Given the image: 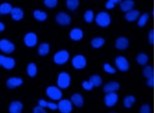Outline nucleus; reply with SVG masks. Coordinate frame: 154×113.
<instances>
[{
    "instance_id": "nucleus-1",
    "label": "nucleus",
    "mask_w": 154,
    "mask_h": 113,
    "mask_svg": "<svg viewBox=\"0 0 154 113\" xmlns=\"http://www.w3.org/2000/svg\"><path fill=\"white\" fill-rule=\"evenodd\" d=\"M111 21L109 15L106 12L99 13L96 18V22L97 23L103 27L108 26Z\"/></svg>"
},
{
    "instance_id": "nucleus-2",
    "label": "nucleus",
    "mask_w": 154,
    "mask_h": 113,
    "mask_svg": "<svg viewBox=\"0 0 154 113\" xmlns=\"http://www.w3.org/2000/svg\"><path fill=\"white\" fill-rule=\"evenodd\" d=\"M70 78L69 74L65 72L61 73L58 78V85L61 88H66L70 85Z\"/></svg>"
},
{
    "instance_id": "nucleus-3",
    "label": "nucleus",
    "mask_w": 154,
    "mask_h": 113,
    "mask_svg": "<svg viewBox=\"0 0 154 113\" xmlns=\"http://www.w3.org/2000/svg\"><path fill=\"white\" fill-rule=\"evenodd\" d=\"M47 95L53 100H59L62 97L61 91L57 87L50 86L46 89Z\"/></svg>"
},
{
    "instance_id": "nucleus-4",
    "label": "nucleus",
    "mask_w": 154,
    "mask_h": 113,
    "mask_svg": "<svg viewBox=\"0 0 154 113\" xmlns=\"http://www.w3.org/2000/svg\"><path fill=\"white\" fill-rule=\"evenodd\" d=\"M69 53L66 50H61L58 52L54 56V61L58 64H63L65 63L69 59Z\"/></svg>"
},
{
    "instance_id": "nucleus-5",
    "label": "nucleus",
    "mask_w": 154,
    "mask_h": 113,
    "mask_svg": "<svg viewBox=\"0 0 154 113\" xmlns=\"http://www.w3.org/2000/svg\"><path fill=\"white\" fill-rule=\"evenodd\" d=\"M0 49L5 53H11L14 50V44L6 39L0 40Z\"/></svg>"
},
{
    "instance_id": "nucleus-6",
    "label": "nucleus",
    "mask_w": 154,
    "mask_h": 113,
    "mask_svg": "<svg viewBox=\"0 0 154 113\" xmlns=\"http://www.w3.org/2000/svg\"><path fill=\"white\" fill-rule=\"evenodd\" d=\"M58 108L60 111L61 112L63 113H69L70 112L72 109V105L70 101L68 100H61L58 105Z\"/></svg>"
},
{
    "instance_id": "nucleus-7",
    "label": "nucleus",
    "mask_w": 154,
    "mask_h": 113,
    "mask_svg": "<svg viewBox=\"0 0 154 113\" xmlns=\"http://www.w3.org/2000/svg\"><path fill=\"white\" fill-rule=\"evenodd\" d=\"M72 64L76 69H82L86 65V60L82 55H76L72 60Z\"/></svg>"
},
{
    "instance_id": "nucleus-8",
    "label": "nucleus",
    "mask_w": 154,
    "mask_h": 113,
    "mask_svg": "<svg viewBox=\"0 0 154 113\" xmlns=\"http://www.w3.org/2000/svg\"><path fill=\"white\" fill-rule=\"evenodd\" d=\"M116 64L118 69L121 71H126L129 69V63L123 56H118L116 59Z\"/></svg>"
},
{
    "instance_id": "nucleus-9",
    "label": "nucleus",
    "mask_w": 154,
    "mask_h": 113,
    "mask_svg": "<svg viewBox=\"0 0 154 113\" xmlns=\"http://www.w3.org/2000/svg\"><path fill=\"white\" fill-rule=\"evenodd\" d=\"M117 100L118 96L114 92L108 93L105 97V103L109 107L114 106L117 103Z\"/></svg>"
},
{
    "instance_id": "nucleus-10",
    "label": "nucleus",
    "mask_w": 154,
    "mask_h": 113,
    "mask_svg": "<svg viewBox=\"0 0 154 113\" xmlns=\"http://www.w3.org/2000/svg\"><path fill=\"white\" fill-rule=\"evenodd\" d=\"M37 38L36 35L33 32L26 34L24 37V42L27 46L32 47L36 44Z\"/></svg>"
},
{
    "instance_id": "nucleus-11",
    "label": "nucleus",
    "mask_w": 154,
    "mask_h": 113,
    "mask_svg": "<svg viewBox=\"0 0 154 113\" xmlns=\"http://www.w3.org/2000/svg\"><path fill=\"white\" fill-rule=\"evenodd\" d=\"M56 20L60 25H67L70 22V17L65 13H59L56 16Z\"/></svg>"
},
{
    "instance_id": "nucleus-12",
    "label": "nucleus",
    "mask_w": 154,
    "mask_h": 113,
    "mask_svg": "<svg viewBox=\"0 0 154 113\" xmlns=\"http://www.w3.org/2000/svg\"><path fill=\"white\" fill-rule=\"evenodd\" d=\"M23 81L19 78H10L7 81V85L10 88H13L16 87L20 86L22 84Z\"/></svg>"
},
{
    "instance_id": "nucleus-13",
    "label": "nucleus",
    "mask_w": 154,
    "mask_h": 113,
    "mask_svg": "<svg viewBox=\"0 0 154 113\" xmlns=\"http://www.w3.org/2000/svg\"><path fill=\"white\" fill-rule=\"evenodd\" d=\"M23 105L21 102L19 101L13 102L9 107V111L11 113H19L21 112Z\"/></svg>"
},
{
    "instance_id": "nucleus-14",
    "label": "nucleus",
    "mask_w": 154,
    "mask_h": 113,
    "mask_svg": "<svg viewBox=\"0 0 154 113\" xmlns=\"http://www.w3.org/2000/svg\"><path fill=\"white\" fill-rule=\"evenodd\" d=\"M1 66H2L5 69H11L15 66V61L12 58L4 56Z\"/></svg>"
},
{
    "instance_id": "nucleus-15",
    "label": "nucleus",
    "mask_w": 154,
    "mask_h": 113,
    "mask_svg": "<svg viewBox=\"0 0 154 113\" xmlns=\"http://www.w3.org/2000/svg\"><path fill=\"white\" fill-rule=\"evenodd\" d=\"M119 88V84L116 82H111L106 84L103 87V90L105 92L112 93L117 91Z\"/></svg>"
},
{
    "instance_id": "nucleus-16",
    "label": "nucleus",
    "mask_w": 154,
    "mask_h": 113,
    "mask_svg": "<svg viewBox=\"0 0 154 113\" xmlns=\"http://www.w3.org/2000/svg\"><path fill=\"white\" fill-rule=\"evenodd\" d=\"M128 40L126 38L122 37L119 38L116 42V46L119 49H125L128 46Z\"/></svg>"
},
{
    "instance_id": "nucleus-17",
    "label": "nucleus",
    "mask_w": 154,
    "mask_h": 113,
    "mask_svg": "<svg viewBox=\"0 0 154 113\" xmlns=\"http://www.w3.org/2000/svg\"><path fill=\"white\" fill-rule=\"evenodd\" d=\"M11 14L12 18L15 20H19L22 19L23 16V13L22 10L18 7L12 8L11 11Z\"/></svg>"
},
{
    "instance_id": "nucleus-18",
    "label": "nucleus",
    "mask_w": 154,
    "mask_h": 113,
    "mask_svg": "<svg viewBox=\"0 0 154 113\" xmlns=\"http://www.w3.org/2000/svg\"><path fill=\"white\" fill-rule=\"evenodd\" d=\"M70 36L72 40H79L82 38L83 36V32L82 30L79 28H74L71 31Z\"/></svg>"
},
{
    "instance_id": "nucleus-19",
    "label": "nucleus",
    "mask_w": 154,
    "mask_h": 113,
    "mask_svg": "<svg viewBox=\"0 0 154 113\" xmlns=\"http://www.w3.org/2000/svg\"><path fill=\"white\" fill-rule=\"evenodd\" d=\"M139 14L140 13L138 11L135 10H131L125 14V18L128 21H134L138 18Z\"/></svg>"
},
{
    "instance_id": "nucleus-20",
    "label": "nucleus",
    "mask_w": 154,
    "mask_h": 113,
    "mask_svg": "<svg viewBox=\"0 0 154 113\" xmlns=\"http://www.w3.org/2000/svg\"><path fill=\"white\" fill-rule=\"evenodd\" d=\"M71 100L73 104L77 107H81L84 103V100L79 94H75L71 97Z\"/></svg>"
},
{
    "instance_id": "nucleus-21",
    "label": "nucleus",
    "mask_w": 154,
    "mask_h": 113,
    "mask_svg": "<svg viewBox=\"0 0 154 113\" xmlns=\"http://www.w3.org/2000/svg\"><path fill=\"white\" fill-rule=\"evenodd\" d=\"M134 2L132 0H125L120 4V8L123 11H128L133 8Z\"/></svg>"
},
{
    "instance_id": "nucleus-22",
    "label": "nucleus",
    "mask_w": 154,
    "mask_h": 113,
    "mask_svg": "<svg viewBox=\"0 0 154 113\" xmlns=\"http://www.w3.org/2000/svg\"><path fill=\"white\" fill-rule=\"evenodd\" d=\"M11 5L7 2L2 3L0 5V13L2 14H7L11 13L12 10Z\"/></svg>"
},
{
    "instance_id": "nucleus-23",
    "label": "nucleus",
    "mask_w": 154,
    "mask_h": 113,
    "mask_svg": "<svg viewBox=\"0 0 154 113\" xmlns=\"http://www.w3.org/2000/svg\"><path fill=\"white\" fill-rule=\"evenodd\" d=\"M49 51V45L46 43H42L38 47V53L40 55H45L48 53Z\"/></svg>"
},
{
    "instance_id": "nucleus-24",
    "label": "nucleus",
    "mask_w": 154,
    "mask_h": 113,
    "mask_svg": "<svg viewBox=\"0 0 154 113\" xmlns=\"http://www.w3.org/2000/svg\"><path fill=\"white\" fill-rule=\"evenodd\" d=\"M34 16L38 20L43 21L46 19L47 14L46 13H45L43 11L37 10L34 11Z\"/></svg>"
},
{
    "instance_id": "nucleus-25",
    "label": "nucleus",
    "mask_w": 154,
    "mask_h": 113,
    "mask_svg": "<svg viewBox=\"0 0 154 113\" xmlns=\"http://www.w3.org/2000/svg\"><path fill=\"white\" fill-rule=\"evenodd\" d=\"M27 73L31 77H34L37 73V67L35 64L30 63L27 67Z\"/></svg>"
},
{
    "instance_id": "nucleus-26",
    "label": "nucleus",
    "mask_w": 154,
    "mask_h": 113,
    "mask_svg": "<svg viewBox=\"0 0 154 113\" xmlns=\"http://www.w3.org/2000/svg\"><path fill=\"white\" fill-rule=\"evenodd\" d=\"M89 81L95 87H98L102 84V79L98 75H93L90 77Z\"/></svg>"
},
{
    "instance_id": "nucleus-27",
    "label": "nucleus",
    "mask_w": 154,
    "mask_h": 113,
    "mask_svg": "<svg viewBox=\"0 0 154 113\" xmlns=\"http://www.w3.org/2000/svg\"><path fill=\"white\" fill-rule=\"evenodd\" d=\"M105 40L100 37H97L93 39L91 41V45L95 48H99L104 44Z\"/></svg>"
},
{
    "instance_id": "nucleus-28",
    "label": "nucleus",
    "mask_w": 154,
    "mask_h": 113,
    "mask_svg": "<svg viewBox=\"0 0 154 113\" xmlns=\"http://www.w3.org/2000/svg\"><path fill=\"white\" fill-rule=\"evenodd\" d=\"M135 102V99L133 96H128L124 99V105L127 108H131Z\"/></svg>"
},
{
    "instance_id": "nucleus-29",
    "label": "nucleus",
    "mask_w": 154,
    "mask_h": 113,
    "mask_svg": "<svg viewBox=\"0 0 154 113\" xmlns=\"http://www.w3.org/2000/svg\"><path fill=\"white\" fill-rule=\"evenodd\" d=\"M137 60L138 64L141 65H144L148 61V56L144 53H140L138 55Z\"/></svg>"
},
{
    "instance_id": "nucleus-30",
    "label": "nucleus",
    "mask_w": 154,
    "mask_h": 113,
    "mask_svg": "<svg viewBox=\"0 0 154 113\" xmlns=\"http://www.w3.org/2000/svg\"><path fill=\"white\" fill-rule=\"evenodd\" d=\"M143 75L147 78L153 76V70L151 66H147L143 70Z\"/></svg>"
},
{
    "instance_id": "nucleus-31",
    "label": "nucleus",
    "mask_w": 154,
    "mask_h": 113,
    "mask_svg": "<svg viewBox=\"0 0 154 113\" xmlns=\"http://www.w3.org/2000/svg\"><path fill=\"white\" fill-rule=\"evenodd\" d=\"M66 4H67V7L69 9L73 10L75 8H76L78 6L79 1L78 0H67Z\"/></svg>"
},
{
    "instance_id": "nucleus-32",
    "label": "nucleus",
    "mask_w": 154,
    "mask_h": 113,
    "mask_svg": "<svg viewBox=\"0 0 154 113\" xmlns=\"http://www.w3.org/2000/svg\"><path fill=\"white\" fill-rule=\"evenodd\" d=\"M149 18V15L147 13H144L139 19L138 24L140 26H143L146 25Z\"/></svg>"
},
{
    "instance_id": "nucleus-33",
    "label": "nucleus",
    "mask_w": 154,
    "mask_h": 113,
    "mask_svg": "<svg viewBox=\"0 0 154 113\" xmlns=\"http://www.w3.org/2000/svg\"><path fill=\"white\" fill-rule=\"evenodd\" d=\"M84 19L87 22H91L93 19V12L91 10H88L85 13Z\"/></svg>"
},
{
    "instance_id": "nucleus-34",
    "label": "nucleus",
    "mask_w": 154,
    "mask_h": 113,
    "mask_svg": "<svg viewBox=\"0 0 154 113\" xmlns=\"http://www.w3.org/2000/svg\"><path fill=\"white\" fill-rule=\"evenodd\" d=\"M44 2L47 7L49 8H52L56 6L57 4V0H45Z\"/></svg>"
},
{
    "instance_id": "nucleus-35",
    "label": "nucleus",
    "mask_w": 154,
    "mask_h": 113,
    "mask_svg": "<svg viewBox=\"0 0 154 113\" xmlns=\"http://www.w3.org/2000/svg\"><path fill=\"white\" fill-rule=\"evenodd\" d=\"M103 69H104V70L106 72H108V73H114L115 72H116V70L114 69V68H112L109 64H104V66H103Z\"/></svg>"
},
{
    "instance_id": "nucleus-36",
    "label": "nucleus",
    "mask_w": 154,
    "mask_h": 113,
    "mask_svg": "<svg viewBox=\"0 0 154 113\" xmlns=\"http://www.w3.org/2000/svg\"><path fill=\"white\" fill-rule=\"evenodd\" d=\"M83 88L86 90H90L93 88V85L90 81H84L82 83Z\"/></svg>"
},
{
    "instance_id": "nucleus-37",
    "label": "nucleus",
    "mask_w": 154,
    "mask_h": 113,
    "mask_svg": "<svg viewBox=\"0 0 154 113\" xmlns=\"http://www.w3.org/2000/svg\"><path fill=\"white\" fill-rule=\"evenodd\" d=\"M140 112L141 113H150V108L149 105H143L141 109Z\"/></svg>"
},
{
    "instance_id": "nucleus-38",
    "label": "nucleus",
    "mask_w": 154,
    "mask_h": 113,
    "mask_svg": "<svg viewBox=\"0 0 154 113\" xmlns=\"http://www.w3.org/2000/svg\"><path fill=\"white\" fill-rule=\"evenodd\" d=\"M33 112H34V113H45L46 111L43 109V107H42L41 106H36L33 109Z\"/></svg>"
},
{
    "instance_id": "nucleus-39",
    "label": "nucleus",
    "mask_w": 154,
    "mask_h": 113,
    "mask_svg": "<svg viewBox=\"0 0 154 113\" xmlns=\"http://www.w3.org/2000/svg\"><path fill=\"white\" fill-rule=\"evenodd\" d=\"M46 107H48L51 109L55 110L58 108V105H57L53 102H47Z\"/></svg>"
},
{
    "instance_id": "nucleus-40",
    "label": "nucleus",
    "mask_w": 154,
    "mask_h": 113,
    "mask_svg": "<svg viewBox=\"0 0 154 113\" xmlns=\"http://www.w3.org/2000/svg\"><path fill=\"white\" fill-rule=\"evenodd\" d=\"M153 34H154V32H153V30L152 29L149 33V42L151 43V44H153V40H154V38H153Z\"/></svg>"
},
{
    "instance_id": "nucleus-41",
    "label": "nucleus",
    "mask_w": 154,
    "mask_h": 113,
    "mask_svg": "<svg viewBox=\"0 0 154 113\" xmlns=\"http://www.w3.org/2000/svg\"><path fill=\"white\" fill-rule=\"evenodd\" d=\"M148 80H147V85L149 87H152L153 86V84H154V80H153V77H151V78H147Z\"/></svg>"
},
{
    "instance_id": "nucleus-42",
    "label": "nucleus",
    "mask_w": 154,
    "mask_h": 113,
    "mask_svg": "<svg viewBox=\"0 0 154 113\" xmlns=\"http://www.w3.org/2000/svg\"><path fill=\"white\" fill-rule=\"evenodd\" d=\"M114 7V4L109 1H108L106 4V7L108 9H111V8H112L113 7Z\"/></svg>"
},
{
    "instance_id": "nucleus-43",
    "label": "nucleus",
    "mask_w": 154,
    "mask_h": 113,
    "mask_svg": "<svg viewBox=\"0 0 154 113\" xmlns=\"http://www.w3.org/2000/svg\"><path fill=\"white\" fill-rule=\"evenodd\" d=\"M46 103H47V102H46L45 100H43V99H41V100H38L39 105L43 107V108L46 106Z\"/></svg>"
},
{
    "instance_id": "nucleus-44",
    "label": "nucleus",
    "mask_w": 154,
    "mask_h": 113,
    "mask_svg": "<svg viewBox=\"0 0 154 113\" xmlns=\"http://www.w3.org/2000/svg\"><path fill=\"white\" fill-rule=\"evenodd\" d=\"M5 29V26L4 25L0 22V31H4V29Z\"/></svg>"
},
{
    "instance_id": "nucleus-45",
    "label": "nucleus",
    "mask_w": 154,
    "mask_h": 113,
    "mask_svg": "<svg viewBox=\"0 0 154 113\" xmlns=\"http://www.w3.org/2000/svg\"><path fill=\"white\" fill-rule=\"evenodd\" d=\"M109 1L112 2H113L114 4H116V3H118V2H120L121 0H109Z\"/></svg>"
},
{
    "instance_id": "nucleus-46",
    "label": "nucleus",
    "mask_w": 154,
    "mask_h": 113,
    "mask_svg": "<svg viewBox=\"0 0 154 113\" xmlns=\"http://www.w3.org/2000/svg\"><path fill=\"white\" fill-rule=\"evenodd\" d=\"M4 56L0 55V66H1V64H2V60L4 59Z\"/></svg>"
}]
</instances>
